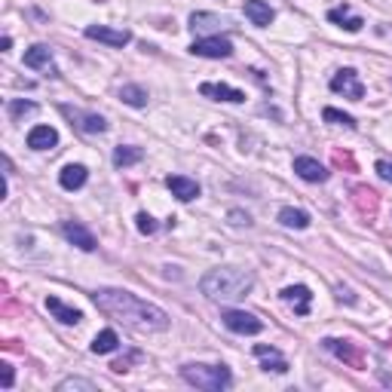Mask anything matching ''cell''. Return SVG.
Wrapping results in <instances>:
<instances>
[{"mask_svg":"<svg viewBox=\"0 0 392 392\" xmlns=\"http://www.w3.org/2000/svg\"><path fill=\"white\" fill-rule=\"evenodd\" d=\"M95 306L101 313H108L110 319L123 322L126 328L141 331V334H154V331H166L169 328V313L160 306L141 300L138 294L123 291V289H98L93 294Z\"/></svg>","mask_w":392,"mask_h":392,"instance_id":"obj_1","label":"cell"},{"mask_svg":"<svg viewBox=\"0 0 392 392\" xmlns=\"http://www.w3.org/2000/svg\"><path fill=\"white\" fill-rule=\"evenodd\" d=\"M252 289H254V276L243 270V267H218V270H208L199 279V291L208 300H221V304H236Z\"/></svg>","mask_w":392,"mask_h":392,"instance_id":"obj_2","label":"cell"},{"mask_svg":"<svg viewBox=\"0 0 392 392\" xmlns=\"http://www.w3.org/2000/svg\"><path fill=\"white\" fill-rule=\"evenodd\" d=\"M181 380L206 392H224L233 387V374L227 365H181Z\"/></svg>","mask_w":392,"mask_h":392,"instance_id":"obj_3","label":"cell"},{"mask_svg":"<svg viewBox=\"0 0 392 392\" xmlns=\"http://www.w3.org/2000/svg\"><path fill=\"white\" fill-rule=\"evenodd\" d=\"M58 110L71 120V126H77L80 132H86V135H101L104 129H108V123H104L101 114H89V110L71 108V104H58Z\"/></svg>","mask_w":392,"mask_h":392,"instance_id":"obj_4","label":"cell"},{"mask_svg":"<svg viewBox=\"0 0 392 392\" xmlns=\"http://www.w3.org/2000/svg\"><path fill=\"white\" fill-rule=\"evenodd\" d=\"M322 346L331 352V356H337L343 365H350V368H356V371H362L365 368V352L358 350L352 341H341V337H325Z\"/></svg>","mask_w":392,"mask_h":392,"instance_id":"obj_5","label":"cell"},{"mask_svg":"<svg viewBox=\"0 0 392 392\" xmlns=\"http://www.w3.org/2000/svg\"><path fill=\"white\" fill-rule=\"evenodd\" d=\"M221 322H224V328H230L233 334H260V331H264V322L243 310H224L221 313Z\"/></svg>","mask_w":392,"mask_h":392,"instance_id":"obj_6","label":"cell"},{"mask_svg":"<svg viewBox=\"0 0 392 392\" xmlns=\"http://www.w3.org/2000/svg\"><path fill=\"white\" fill-rule=\"evenodd\" d=\"M331 93L343 95V98H352V101H362L365 98V86L362 80H358V74L352 68H343L337 71L334 77H331Z\"/></svg>","mask_w":392,"mask_h":392,"instance_id":"obj_7","label":"cell"},{"mask_svg":"<svg viewBox=\"0 0 392 392\" xmlns=\"http://www.w3.org/2000/svg\"><path fill=\"white\" fill-rule=\"evenodd\" d=\"M193 56L199 58H230L233 56V43L221 34H212V37H199V40L191 47Z\"/></svg>","mask_w":392,"mask_h":392,"instance_id":"obj_8","label":"cell"},{"mask_svg":"<svg viewBox=\"0 0 392 392\" xmlns=\"http://www.w3.org/2000/svg\"><path fill=\"white\" fill-rule=\"evenodd\" d=\"M62 233H64V239H68L71 245H77L80 252H95V248H98L93 230H89L86 224H80V221H64Z\"/></svg>","mask_w":392,"mask_h":392,"instance_id":"obj_9","label":"cell"},{"mask_svg":"<svg viewBox=\"0 0 392 392\" xmlns=\"http://www.w3.org/2000/svg\"><path fill=\"white\" fill-rule=\"evenodd\" d=\"M294 172L304 181H310V184H325L328 181V169L319 160H313V156H294Z\"/></svg>","mask_w":392,"mask_h":392,"instance_id":"obj_10","label":"cell"},{"mask_svg":"<svg viewBox=\"0 0 392 392\" xmlns=\"http://www.w3.org/2000/svg\"><path fill=\"white\" fill-rule=\"evenodd\" d=\"M282 300L291 306L297 316H310V306H313V294L306 285H289L282 289Z\"/></svg>","mask_w":392,"mask_h":392,"instance_id":"obj_11","label":"cell"},{"mask_svg":"<svg viewBox=\"0 0 392 392\" xmlns=\"http://www.w3.org/2000/svg\"><path fill=\"white\" fill-rule=\"evenodd\" d=\"M86 37L89 40H101V43H108V47H126L129 40H132V34L129 31H117V28H104V25H89L86 28Z\"/></svg>","mask_w":392,"mask_h":392,"instance_id":"obj_12","label":"cell"},{"mask_svg":"<svg viewBox=\"0 0 392 392\" xmlns=\"http://www.w3.org/2000/svg\"><path fill=\"white\" fill-rule=\"evenodd\" d=\"M25 68H34V71H49L52 77L58 74L56 64H52V49L47 43H34L28 52H25Z\"/></svg>","mask_w":392,"mask_h":392,"instance_id":"obj_13","label":"cell"},{"mask_svg":"<svg viewBox=\"0 0 392 392\" xmlns=\"http://www.w3.org/2000/svg\"><path fill=\"white\" fill-rule=\"evenodd\" d=\"M254 356L264 362V365H260L264 371H276V374H285V371H289V358H285L282 352L276 350V346L258 343V346H254Z\"/></svg>","mask_w":392,"mask_h":392,"instance_id":"obj_14","label":"cell"},{"mask_svg":"<svg viewBox=\"0 0 392 392\" xmlns=\"http://www.w3.org/2000/svg\"><path fill=\"white\" fill-rule=\"evenodd\" d=\"M166 187L172 191L175 199H181V202H193L196 196H199V184H196L193 178H184V175H169Z\"/></svg>","mask_w":392,"mask_h":392,"instance_id":"obj_15","label":"cell"},{"mask_svg":"<svg viewBox=\"0 0 392 392\" xmlns=\"http://www.w3.org/2000/svg\"><path fill=\"white\" fill-rule=\"evenodd\" d=\"M199 93L208 95V98H218V101H230V104H243L245 101L243 89H233V86H227V83H202Z\"/></svg>","mask_w":392,"mask_h":392,"instance_id":"obj_16","label":"cell"},{"mask_svg":"<svg viewBox=\"0 0 392 392\" xmlns=\"http://www.w3.org/2000/svg\"><path fill=\"white\" fill-rule=\"evenodd\" d=\"M245 16L252 25H258V28H270V22L276 19V12H273L270 3H264V0H245Z\"/></svg>","mask_w":392,"mask_h":392,"instance_id":"obj_17","label":"cell"},{"mask_svg":"<svg viewBox=\"0 0 392 392\" xmlns=\"http://www.w3.org/2000/svg\"><path fill=\"white\" fill-rule=\"evenodd\" d=\"M89 172L86 166H80V162H71V166L62 169V175H58V184L64 187V191H80L83 184H86Z\"/></svg>","mask_w":392,"mask_h":392,"instance_id":"obj_18","label":"cell"},{"mask_svg":"<svg viewBox=\"0 0 392 392\" xmlns=\"http://www.w3.org/2000/svg\"><path fill=\"white\" fill-rule=\"evenodd\" d=\"M58 145V132L52 126H34L28 132V147L31 150H49Z\"/></svg>","mask_w":392,"mask_h":392,"instance_id":"obj_19","label":"cell"},{"mask_svg":"<svg viewBox=\"0 0 392 392\" xmlns=\"http://www.w3.org/2000/svg\"><path fill=\"white\" fill-rule=\"evenodd\" d=\"M47 310H49L62 325H77V322H83V313L74 310V306H68V304H62L58 297H47Z\"/></svg>","mask_w":392,"mask_h":392,"instance_id":"obj_20","label":"cell"},{"mask_svg":"<svg viewBox=\"0 0 392 392\" xmlns=\"http://www.w3.org/2000/svg\"><path fill=\"white\" fill-rule=\"evenodd\" d=\"M328 22H334V25H341V28L346 31H362V25H365V19L362 16H350V6H334V10H328Z\"/></svg>","mask_w":392,"mask_h":392,"instance_id":"obj_21","label":"cell"},{"mask_svg":"<svg viewBox=\"0 0 392 392\" xmlns=\"http://www.w3.org/2000/svg\"><path fill=\"white\" fill-rule=\"evenodd\" d=\"M279 224L289 227V230H306V227H310V215H306L304 208L285 206V208H279Z\"/></svg>","mask_w":392,"mask_h":392,"instance_id":"obj_22","label":"cell"},{"mask_svg":"<svg viewBox=\"0 0 392 392\" xmlns=\"http://www.w3.org/2000/svg\"><path fill=\"white\" fill-rule=\"evenodd\" d=\"M221 25H227L221 16H215V12H193L191 16V28L196 34H212V31H218Z\"/></svg>","mask_w":392,"mask_h":392,"instance_id":"obj_23","label":"cell"},{"mask_svg":"<svg viewBox=\"0 0 392 392\" xmlns=\"http://www.w3.org/2000/svg\"><path fill=\"white\" fill-rule=\"evenodd\" d=\"M141 156H145V150H141V147H132V145H120V147L114 150V166H117V169L135 166V162H141Z\"/></svg>","mask_w":392,"mask_h":392,"instance_id":"obj_24","label":"cell"},{"mask_svg":"<svg viewBox=\"0 0 392 392\" xmlns=\"http://www.w3.org/2000/svg\"><path fill=\"white\" fill-rule=\"evenodd\" d=\"M117 346H120V337H117V331H110V328H104L101 334H95V341H93V352L95 356H108V352H114Z\"/></svg>","mask_w":392,"mask_h":392,"instance_id":"obj_25","label":"cell"},{"mask_svg":"<svg viewBox=\"0 0 392 392\" xmlns=\"http://www.w3.org/2000/svg\"><path fill=\"white\" fill-rule=\"evenodd\" d=\"M120 98L129 104V108H145L147 104V89L138 86V83H126V86L120 89Z\"/></svg>","mask_w":392,"mask_h":392,"instance_id":"obj_26","label":"cell"},{"mask_svg":"<svg viewBox=\"0 0 392 392\" xmlns=\"http://www.w3.org/2000/svg\"><path fill=\"white\" fill-rule=\"evenodd\" d=\"M6 110H10V117H12V120H22V117L34 114V110H37V104H34V101H25V98H12V101L6 104Z\"/></svg>","mask_w":392,"mask_h":392,"instance_id":"obj_27","label":"cell"},{"mask_svg":"<svg viewBox=\"0 0 392 392\" xmlns=\"http://www.w3.org/2000/svg\"><path fill=\"white\" fill-rule=\"evenodd\" d=\"M322 117L328 123H334V126H346V129H356V120H352L350 114H343V110H337V108H325L322 110Z\"/></svg>","mask_w":392,"mask_h":392,"instance_id":"obj_28","label":"cell"},{"mask_svg":"<svg viewBox=\"0 0 392 392\" xmlns=\"http://www.w3.org/2000/svg\"><path fill=\"white\" fill-rule=\"evenodd\" d=\"M56 389H58V392H68V389H83V392H95L98 387H95L93 380H83V377H68V380H62V383H58Z\"/></svg>","mask_w":392,"mask_h":392,"instance_id":"obj_29","label":"cell"},{"mask_svg":"<svg viewBox=\"0 0 392 392\" xmlns=\"http://www.w3.org/2000/svg\"><path fill=\"white\" fill-rule=\"evenodd\" d=\"M132 362H141V352L138 350H132L129 356H123V358H114V362H110V371H114V374H126Z\"/></svg>","mask_w":392,"mask_h":392,"instance_id":"obj_30","label":"cell"},{"mask_svg":"<svg viewBox=\"0 0 392 392\" xmlns=\"http://www.w3.org/2000/svg\"><path fill=\"white\" fill-rule=\"evenodd\" d=\"M135 221H138V233H145V236H154V233H156V221L150 218L147 212H138V218H135Z\"/></svg>","mask_w":392,"mask_h":392,"instance_id":"obj_31","label":"cell"},{"mask_svg":"<svg viewBox=\"0 0 392 392\" xmlns=\"http://www.w3.org/2000/svg\"><path fill=\"white\" fill-rule=\"evenodd\" d=\"M227 221H230L233 227H252V218H248V212H243V208H230Z\"/></svg>","mask_w":392,"mask_h":392,"instance_id":"obj_32","label":"cell"},{"mask_svg":"<svg viewBox=\"0 0 392 392\" xmlns=\"http://www.w3.org/2000/svg\"><path fill=\"white\" fill-rule=\"evenodd\" d=\"M12 383H16V374H12V365L3 362L0 365V387L3 389H12Z\"/></svg>","mask_w":392,"mask_h":392,"instance_id":"obj_33","label":"cell"},{"mask_svg":"<svg viewBox=\"0 0 392 392\" xmlns=\"http://www.w3.org/2000/svg\"><path fill=\"white\" fill-rule=\"evenodd\" d=\"M377 175L392 184V162H389V160H380V162H377Z\"/></svg>","mask_w":392,"mask_h":392,"instance_id":"obj_34","label":"cell"},{"mask_svg":"<svg viewBox=\"0 0 392 392\" xmlns=\"http://www.w3.org/2000/svg\"><path fill=\"white\" fill-rule=\"evenodd\" d=\"M0 47H3V52H6V49H10V47H12V37H10V34H6V37H3V40H0Z\"/></svg>","mask_w":392,"mask_h":392,"instance_id":"obj_35","label":"cell"}]
</instances>
